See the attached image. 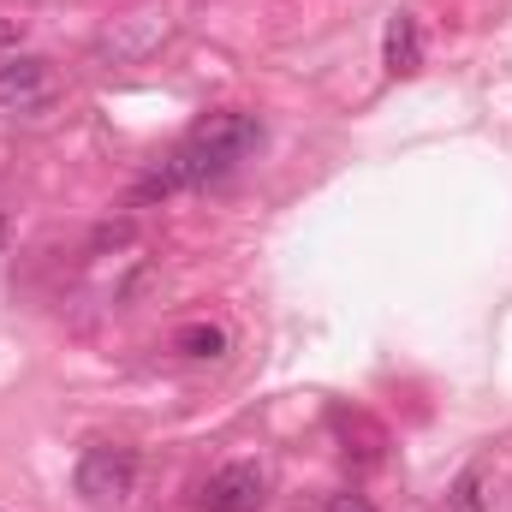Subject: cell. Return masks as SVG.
Masks as SVG:
<instances>
[{"label":"cell","mask_w":512,"mask_h":512,"mask_svg":"<svg viewBox=\"0 0 512 512\" xmlns=\"http://www.w3.org/2000/svg\"><path fill=\"white\" fill-rule=\"evenodd\" d=\"M256 149H262V120L256 114H239V108L209 114V120H197V126L137 179V203L173 197V191H203V185L227 179L239 161H251Z\"/></svg>","instance_id":"6da1fadb"},{"label":"cell","mask_w":512,"mask_h":512,"mask_svg":"<svg viewBox=\"0 0 512 512\" xmlns=\"http://www.w3.org/2000/svg\"><path fill=\"white\" fill-rule=\"evenodd\" d=\"M54 96H60V78H54V66L42 54H12L0 66V114L36 120V114L54 108Z\"/></svg>","instance_id":"7a4b0ae2"},{"label":"cell","mask_w":512,"mask_h":512,"mask_svg":"<svg viewBox=\"0 0 512 512\" xmlns=\"http://www.w3.org/2000/svg\"><path fill=\"white\" fill-rule=\"evenodd\" d=\"M72 483H78V495L96 501V507H102V501H126L131 483H137V453L120 447V441H96V447H84Z\"/></svg>","instance_id":"3957f363"},{"label":"cell","mask_w":512,"mask_h":512,"mask_svg":"<svg viewBox=\"0 0 512 512\" xmlns=\"http://www.w3.org/2000/svg\"><path fill=\"white\" fill-rule=\"evenodd\" d=\"M268 501V471L256 459H233L221 465L203 489H197V512H256Z\"/></svg>","instance_id":"277c9868"},{"label":"cell","mask_w":512,"mask_h":512,"mask_svg":"<svg viewBox=\"0 0 512 512\" xmlns=\"http://www.w3.org/2000/svg\"><path fill=\"white\" fill-rule=\"evenodd\" d=\"M382 60H387V72H393V78H411V72L423 66V30H417V18H411V12L387 18Z\"/></svg>","instance_id":"5b68a950"},{"label":"cell","mask_w":512,"mask_h":512,"mask_svg":"<svg viewBox=\"0 0 512 512\" xmlns=\"http://www.w3.org/2000/svg\"><path fill=\"white\" fill-rule=\"evenodd\" d=\"M173 346H179L185 358L203 364V358H221V352H227V328H215V322H191V328L173 334Z\"/></svg>","instance_id":"8992f818"},{"label":"cell","mask_w":512,"mask_h":512,"mask_svg":"<svg viewBox=\"0 0 512 512\" xmlns=\"http://www.w3.org/2000/svg\"><path fill=\"white\" fill-rule=\"evenodd\" d=\"M483 483H489V471H483V465H471V471L453 483L447 507H453V512H483Z\"/></svg>","instance_id":"52a82bcc"},{"label":"cell","mask_w":512,"mask_h":512,"mask_svg":"<svg viewBox=\"0 0 512 512\" xmlns=\"http://www.w3.org/2000/svg\"><path fill=\"white\" fill-rule=\"evenodd\" d=\"M322 512H376V507H370L364 495H334V501H328Z\"/></svg>","instance_id":"ba28073f"},{"label":"cell","mask_w":512,"mask_h":512,"mask_svg":"<svg viewBox=\"0 0 512 512\" xmlns=\"http://www.w3.org/2000/svg\"><path fill=\"white\" fill-rule=\"evenodd\" d=\"M12 42H18V24H12V18H0V48H12Z\"/></svg>","instance_id":"9c48e42d"}]
</instances>
